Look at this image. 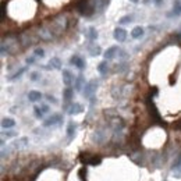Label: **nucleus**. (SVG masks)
<instances>
[{"label": "nucleus", "instance_id": "nucleus-1", "mask_svg": "<svg viewBox=\"0 0 181 181\" xmlns=\"http://www.w3.org/2000/svg\"><path fill=\"white\" fill-rule=\"evenodd\" d=\"M113 36H114L116 40H118V42H124V40L127 39V31L124 28H121V26H118V28L114 29Z\"/></svg>", "mask_w": 181, "mask_h": 181}, {"label": "nucleus", "instance_id": "nucleus-2", "mask_svg": "<svg viewBox=\"0 0 181 181\" xmlns=\"http://www.w3.org/2000/svg\"><path fill=\"white\" fill-rule=\"evenodd\" d=\"M60 121H61V116L60 114H53V116H50L46 121H43V126H45V127L56 126V124H59Z\"/></svg>", "mask_w": 181, "mask_h": 181}, {"label": "nucleus", "instance_id": "nucleus-3", "mask_svg": "<svg viewBox=\"0 0 181 181\" xmlns=\"http://www.w3.org/2000/svg\"><path fill=\"white\" fill-rule=\"evenodd\" d=\"M96 87H98V82H96V81H91L89 84H87V85H85V89H84V96L89 98L91 95L95 92Z\"/></svg>", "mask_w": 181, "mask_h": 181}, {"label": "nucleus", "instance_id": "nucleus-4", "mask_svg": "<svg viewBox=\"0 0 181 181\" xmlns=\"http://www.w3.org/2000/svg\"><path fill=\"white\" fill-rule=\"evenodd\" d=\"M118 50H120V49H118L117 46H112V47H109V49L106 50L103 56H105L106 60H112V59H114V56L118 53Z\"/></svg>", "mask_w": 181, "mask_h": 181}, {"label": "nucleus", "instance_id": "nucleus-5", "mask_svg": "<svg viewBox=\"0 0 181 181\" xmlns=\"http://www.w3.org/2000/svg\"><path fill=\"white\" fill-rule=\"evenodd\" d=\"M71 64L75 66L77 68H79V70H84L85 68V61L82 60L79 56H73V57H71Z\"/></svg>", "mask_w": 181, "mask_h": 181}, {"label": "nucleus", "instance_id": "nucleus-6", "mask_svg": "<svg viewBox=\"0 0 181 181\" xmlns=\"http://www.w3.org/2000/svg\"><path fill=\"white\" fill-rule=\"evenodd\" d=\"M28 99H29V102H38V100H40L42 99V93H40L39 91H29V93H28Z\"/></svg>", "mask_w": 181, "mask_h": 181}, {"label": "nucleus", "instance_id": "nucleus-7", "mask_svg": "<svg viewBox=\"0 0 181 181\" xmlns=\"http://www.w3.org/2000/svg\"><path fill=\"white\" fill-rule=\"evenodd\" d=\"M82 110H84V109H82V106L79 105V103H74V105H71L70 109H68V114H71V116L78 114V113H81Z\"/></svg>", "mask_w": 181, "mask_h": 181}, {"label": "nucleus", "instance_id": "nucleus-8", "mask_svg": "<svg viewBox=\"0 0 181 181\" xmlns=\"http://www.w3.org/2000/svg\"><path fill=\"white\" fill-rule=\"evenodd\" d=\"M14 126H16V121H14L13 120V118H10V117H4V118H3V120H2V127H3V128H13V127Z\"/></svg>", "mask_w": 181, "mask_h": 181}, {"label": "nucleus", "instance_id": "nucleus-9", "mask_svg": "<svg viewBox=\"0 0 181 181\" xmlns=\"http://www.w3.org/2000/svg\"><path fill=\"white\" fill-rule=\"evenodd\" d=\"M63 82L67 87H70L71 82H73V75H71V73L68 70H63Z\"/></svg>", "mask_w": 181, "mask_h": 181}, {"label": "nucleus", "instance_id": "nucleus-10", "mask_svg": "<svg viewBox=\"0 0 181 181\" xmlns=\"http://www.w3.org/2000/svg\"><path fill=\"white\" fill-rule=\"evenodd\" d=\"M142 35H144V28H142V26H135L131 31V38H134V39H138Z\"/></svg>", "mask_w": 181, "mask_h": 181}, {"label": "nucleus", "instance_id": "nucleus-11", "mask_svg": "<svg viewBox=\"0 0 181 181\" xmlns=\"http://www.w3.org/2000/svg\"><path fill=\"white\" fill-rule=\"evenodd\" d=\"M26 145H28V138H21V139H18V141L14 142L13 146L16 148V149H22V148H25Z\"/></svg>", "mask_w": 181, "mask_h": 181}, {"label": "nucleus", "instance_id": "nucleus-12", "mask_svg": "<svg viewBox=\"0 0 181 181\" xmlns=\"http://www.w3.org/2000/svg\"><path fill=\"white\" fill-rule=\"evenodd\" d=\"M49 67H50V68H56V70H59V68L61 67V61H60V59H57V57L50 59V61H49Z\"/></svg>", "mask_w": 181, "mask_h": 181}, {"label": "nucleus", "instance_id": "nucleus-13", "mask_svg": "<svg viewBox=\"0 0 181 181\" xmlns=\"http://www.w3.org/2000/svg\"><path fill=\"white\" fill-rule=\"evenodd\" d=\"M100 162H102V159L99 158V156H93V158L91 159H87L85 160V164H92V166H96V164H100Z\"/></svg>", "mask_w": 181, "mask_h": 181}, {"label": "nucleus", "instance_id": "nucleus-14", "mask_svg": "<svg viewBox=\"0 0 181 181\" xmlns=\"http://www.w3.org/2000/svg\"><path fill=\"white\" fill-rule=\"evenodd\" d=\"M74 134H75V124L71 121L70 124H68V127H67V135H68V138H73Z\"/></svg>", "mask_w": 181, "mask_h": 181}, {"label": "nucleus", "instance_id": "nucleus-15", "mask_svg": "<svg viewBox=\"0 0 181 181\" xmlns=\"http://www.w3.org/2000/svg\"><path fill=\"white\" fill-rule=\"evenodd\" d=\"M88 36H89V40H96L98 39V32L93 26H91V28L88 29Z\"/></svg>", "mask_w": 181, "mask_h": 181}, {"label": "nucleus", "instance_id": "nucleus-16", "mask_svg": "<svg viewBox=\"0 0 181 181\" xmlns=\"http://www.w3.org/2000/svg\"><path fill=\"white\" fill-rule=\"evenodd\" d=\"M73 93H74V91L71 89V88H66L63 92V98H64V100H71V98H73Z\"/></svg>", "mask_w": 181, "mask_h": 181}, {"label": "nucleus", "instance_id": "nucleus-17", "mask_svg": "<svg viewBox=\"0 0 181 181\" xmlns=\"http://www.w3.org/2000/svg\"><path fill=\"white\" fill-rule=\"evenodd\" d=\"M98 71L100 74H106L107 73V61H102V63L98 66Z\"/></svg>", "mask_w": 181, "mask_h": 181}, {"label": "nucleus", "instance_id": "nucleus-18", "mask_svg": "<svg viewBox=\"0 0 181 181\" xmlns=\"http://www.w3.org/2000/svg\"><path fill=\"white\" fill-rule=\"evenodd\" d=\"M25 70H26V68H25V67H22L21 70H20V71H17V73L14 74L13 77H10V78H8V79H10V81H13V79H17V78H20V77H21L22 74L25 73Z\"/></svg>", "mask_w": 181, "mask_h": 181}, {"label": "nucleus", "instance_id": "nucleus-19", "mask_svg": "<svg viewBox=\"0 0 181 181\" xmlns=\"http://www.w3.org/2000/svg\"><path fill=\"white\" fill-rule=\"evenodd\" d=\"M34 112H35V117H36V118H42V117H43V114H45L42 110H40L39 106H35Z\"/></svg>", "mask_w": 181, "mask_h": 181}, {"label": "nucleus", "instance_id": "nucleus-20", "mask_svg": "<svg viewBox=\"0 0 181 181\" xmlns=\"http://www.w3.org/2000/svg\"><path fill=\"white\" fill-rule=\"evenodd\" d=\"M82 82H84V78H82V75H79V77H78V79L75 81V89H77V91H81Z\"/></svg>", "mask_w": 181, "mask_h": 181}, {"label": "nucleus", "instance_id": "nucleus-21", "mask_svg": "<svg viewBox=\"0 0 181 181\" xmlns=\"http://www.w3.org/2000/svg\"><path fill=\"white\" fill-rule=\"evenodd\" d=\"M78 176H79V179H81V181H87V179H85V177H87V170H85V169H81Z\"/></svg>", "mask_w": 181, "mask_h": 181}, {"label": "nucleus", "instance_id": "nucleus-22", "mask_svg": "<svg viewBox=\"0 0 181 181\" xmlns=\"http://www.w3.org/2000/svg\"><path fill=\"white\" fill-rule=\"evenodd\" d=\"M35 56H38V57H43V56H45V50L40 49V47L35 49Z\"/></svg>", "mask_w": 181, "mask_h": 181}, {"label": "nucleus", "instance_id": "nucleus-23", "mask_svg": "<svg viewBox=\"0 0 181 181\" xmlns=\"http://www.w3.org/2000/svg\"><path fill=\"white\" fill-rule=\"evenodd\" d=\"M131 21H132V17L131 16H126L124 18L120 20V24H128V22H131Z\"/></svg>", "mask_w": 181, "mask_h": 181}, {"label": "nucleus", "instance_id": "nucleus-24", "mask_svg": "<svg viewBox=\"0 0 181 181\" xmlns=\"http://www.w3.org/2000/svg\"><path fill=\"white\" fill-rule=\"evenodd\" d=\"M92 56H99L100 55V47L96 46V47H92V52H91Z\"/></svg>", "mask_w": 181, "mask_h": 181}, {"label": "nucleus", "instance_id": "nucleus-25", "mask_svg": "<svg viewBox=\"0 0 181 181\" xmlns=\"http://www.w3.org/2000/svg\"><path fill=\"white\" fill-rule=\"evenodd\" d=\"M38 78H39V74H38L36 71H34V73H31V79H32V81H36Z\"/></svg>", "mask_w": 181, "mask_h": 181}, {"label": "nucleus", "instance_id": "nucleus-26", "mask_svg": "<svg viewBox=\"0 0 181 181\" xmlns=\"http://www.w3.org/2000/svg\"><path fill=\"white\" fill-rule=\"evenodd\" d=\"M40 110H42L43 113H47V112H49V106H47V105H42V106H40Z\"/></svg>", "mask_w": 181, "mask_h": 181}, {"label": "nucleus", "instance_id": "nucleus-27", "mask_svg": "<svg viewBox=\"0 0 181 181\" xmlns=\"http://www.w3.org/2000/svg\"><path fill=\"white\" fill-rule=\"evenodd\" d=\"M174 8H176V11H177V13H181V3H176Z\"/></svg>", "mask_w": 181, "mask_h": 181}, {"label": "nucleus", "instance_id": "nucleus-28", "mask_svg": "<svg viewBox=\"0 0 181 181\" xmlns=\"http://www.w3.org/2000/svg\"><path fill=\"white\" fill-rule=\"evenodd\" d=\"M35 63V57H28L26 59V64H34Z\"/></svg>", "mask_w": 181, "mask_h": 181}, {"label": "nucleus", "instance_id": "nucleus-29", "mask_svg": "<svg viewBox=\"0 0 181 181\" xmlns=\"http://www.w3.org/2000/svg\"><path fill=\"white\" fill-rule=\"evenodd\" d=\"M4 135H7L8 138H10V136H16V135H17V132H14V131H10V132H6Z\"/></svg>", "mask_w": 181, "mask_h": 181}, {"label": "nucleus", "instance_id": "nucleus-30", "mask_svg": "<svg viewBox=\"0 0 181 181\" xmlns=\"http://www.w3.org/2000/svg\"><path fill=\"white\" fill-rule=\"evenodd\" d=\"M47 100H49V102H52V103H57V100H56L53 96H50V95L47 96Z\"/></svg>", "mask_w": 181, "mask_h": 181}, {"label": "nucleus", "instance_id": "nucleus-31", "mask_svg": "<svg viewBox=\"0 0 181 181\" xmlns=\"http://www.w3.org/2000/svg\"><path fill=\"white\" fill-rule=\"evenodd\" d=\"M131 2H134V3H138V2H139V0H131Z\"/></svg>", "mask_w": 181, "mask_h": 181}]
</instances>
